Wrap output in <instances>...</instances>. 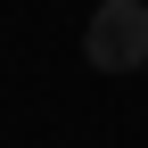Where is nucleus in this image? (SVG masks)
I'll return each instance as SVG.
<instances>
[{
  "label": "nucleus",
  "instance_id": "nucleus-1",
  "mask_svg": "<svg viewBox=\"0 0 148 148\" xmlns=\"http://www.w3.org/2000/svg\"><path fill=\"white\" fill-rule=\"evenodd\" d=\"M82 58L99 74L148 66V0H99V16L82 25Z\"/></svg>",
  "mask_w": 148,
  "mask_h": 148
}]
</instances>
